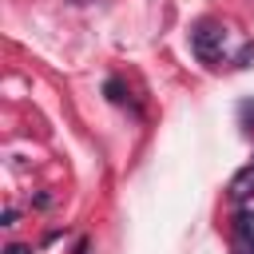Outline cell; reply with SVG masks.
Segmentation results:
<instances>
[{
    "label": "cell",
    "instance_id": "obj_1",
    "mask_svg": "<svg viewBox=\"0 0 254 254\" xmlns=\"http://www.w3.org/2000/svg\"><path fill=\"white\" fill-rule=\"evenodd\" d=\"M190 48H194V56L202 64H214L222 56V48H226V28L218 20H198L194 32H190Z\"/></svg>",
    "mask_w": 254,
    "mask_h": 254
},
{
    "label": "cell",
    "instance_id": "obj_2",
    "mask_svg": "<svg viewBox=\"0 0 254 254\" xmlns=\"http://www.w3.org/2000/svg\"><path fill=\"white\" fill-rule=\"evenodd\" d=\"M230 198H254V163L250 167H242V171H234V179H230Z\"/></svg>",
    "mask_w": 254,
    "mask_h": 254
},
{
    "label": "cell",
    "instance_id": "obj_3",
    "mask_svg": "<svg viewBox=\"0 0 254 254\" xmlns=\"http://www.w3.org/2000/svg\"><path fill=\"white\" fill-rule=\"evenodd\" d=\"M103 95L111 99V103H119V107H135V99H131V91L119 83V79H107L103 83Z\"/></svg>",
    "mask_w": 254,
    "mask_h": 254
},
{
    "label": "cell",
    "instance_id": "obj_4",
    "mask_svg": "<svg viewBox=\"0 0 254 254\" xmlns=\"http://www.w3.org/2000/svg\"><path fill=\"white\" fill-rule=\"evenodd\" d=\"M234 234H238V242H246V246L254 242V214H250V210H238V214H234Z\"/></svg>",
    "mask_w": 254,
    "mask_h": 254
},
{
    "label": "cell",
    "instance_id": "obj_5",
    "mask_svg": "<svg viewBox=\"0 0 254 254\" xmlns=\"http://www.w3.org/2000/svg\"><path fill=\"white\" fill-rule=\"evenodd\" d=\"M238 123H242V131H254V99L238 103Z\"/></svg>",
    "mask_w": 254,
    "mask_h": 254
},
{
    "label": "cell",
    "instance_id": "obj_6",
    "mask_svg": "<svg viewBox=\"0 0 254 254\" xmlns=\"http://www.w3.org/2000/svg\"><path fill=\"white\" fill-rule=\"evenodd\" d=\"M254 64V44H246L242 52H238V67H250Z\"/></svg>",
    "mask_w": 254,
    "mask_h": 254
},
{
    "label": "cell",
    "instance_id": "obj_7",
    "mask_svg": "<svg viewBox=\"0 0 254 254\" xmlns=\"http://www.w3.org/2000/svg\"><path fill=\"white\" fill-rule=\"evenodd\" d=\"M4 254H32V250H28V246H20V242H12V246H8Z\"/></svg>",
    "mask_w": 254,
    "mask_h": 254
},
{
    "label": "cell",
    "instance_id": "obj_8",
    "mask_svg": "<svg viewBox=\"0 0 254 254\" xmlns=\"http://www.w3.org/2000/svg\"><path fill=\"white\" fill-rule=\"evenodd\" d=\"M75 254H87V238H79V242H75Z\"/></svg>",
    "mask_w": 254,
    "mask_h": 254
},
{
    "label": "cell",
    "instance_id": "obj_9",
    "mask_svg": "<svg viewBox=\"0 0 254 254\" xmlns=\"http://www.w3.org/2000/svg\"><path fill=\"white\" fill-rule=\"evenodd\" d=\"M246 250H250V254H254V242H250V246H246Z\"/></svg>",
    "mask_w": 254,
    "mask_h": 254
}]
</instances>
